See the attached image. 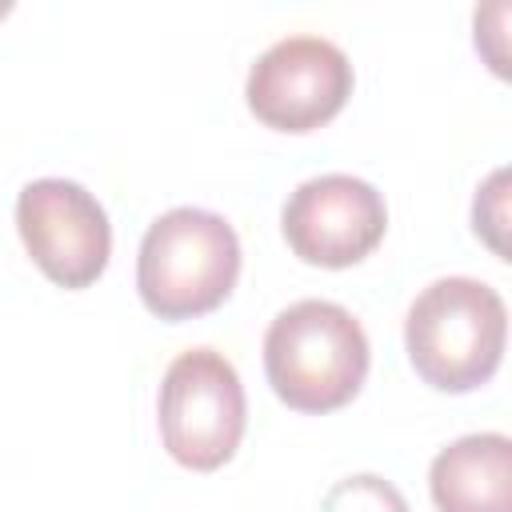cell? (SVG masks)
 Masks as SVG:
<instances>
[{"mask_svg":"<svg viewBox=\"0 0 512 512\" xmlns=\"http://www.w3.org/2000/svg\"><path fill=\"white\" fill-rule=\"evenodd\" d=\"M264 372L276 396L300 412L348 404L368 376V336L332 300H296L264 332Z\"/></svg>","mask_w":512,"mask_h":512,"instance_id":"cell-1","label":"cell"},{"mask_svg":"<svg viewBox=\"0 0 512 512\" xmlns=\"http://www.w3.org/2000/svg\"><path fill=\"white\" fill-rule=\"evenodd\" d=\"M504 336L508 308L500 292L472 276L432 280L404 320L408 360L440 392L480 388L504 356Z\"/></svg>","mask_w":512,"mask_h":512,"instance_id":"cell-2","label":"cell"},{"mask_svg":"<svg viewBox=\"0 0 512 512\" xmlns=\"http://www.w3.org/2000/svg\"><path fill=\"white\" fill-rule=\"evenodd\" d=\"M240 276L236 228L208 208H172L140 240L136 288L160 320L212 312Z\"/></svg>","mask_w":512,"mask_h":512,"instance_id":"cell-3","label":"cell"},{"mask_svg":"<svg viewBox=\"0 0 512 512\" xmlns=\"http://www.w3.org/2000/svg\"><path fill=\"white\" fill-rule=\"evenodd\" d=\"M244 416V384L224 352L188 348L164 368L160 436L184 468H220L244 436Z\"/></svg>","mask_w":512,"mask_h":512,"instance_id":"cell-4","label":"cell"},{"mask_svg":"<svg viewBox=\"0 0 512 512\" xmlns=\"http://www.w3.org/2000/svg\"><path fill=\"white\" fill-rule=\"evenodd\" d=\"M16 228L28 256L60 288L92 284L112 252V224L100 200L64 176H40L20 188Z\"/></svg>","mask_w":512,"mask_h":512,"instance_id":"cell-5","label":"cell"},{"mask_svg":"<svg viewBox=\"0 0 512 512\" xmlns=\"http://www.w3.org/2000/svg\"><path fill=\"white\" fill-rule=\"evenodd\" d=\"M352 92V64L340 44L324 36H284L268 44L248 68V108L284 132H308L336 116Z\"/></svg>","mask_w":512,"mask_h":512,"instance_id":"cell-6","label":"cell"},{"mask_svg":"<svg viewBox=\"0 0 512 512\" xmlns=\"http://www.w3.org/2000/svg\"><path fill=\"white\" fill-rule=\"evenodd\" d=\"M280 224L284 240L300 260L348 268L380 244L388 228V208L368 180L348 172H324L296 184V192L284 200Z\"/></svg>","mask_w":512,"mask_h":512,"instance_id":"cell-7","label":"cell"},{"mask_svg":"<svg viewBox=\"0 0 512 512\" xmlns=\"http://www.w3.org/2000/svg\"><path fill=\"white\" fill-rule=\"evenodd\" d=\"M432 500L440 512H512V440L504 432H472L436 452Z\"/></svg>","mask_w":512,"mask_h":512,"instance_id":"cell-8","label":"cell"},{"mask_svg":"<svg viewBox=\"0 0 512 512\" xmlns=\"http://www.w3.org/2000/svg\"><path fill=\"white\" fill-rule=\"evenodd\" d=\"M320 512H412V508L392 480L376 472H356L328 488Z\"/></svg>","mask_w":512,"mask_h":512,"instance_id":"cell-9","label":"cell"}]
</instances>
